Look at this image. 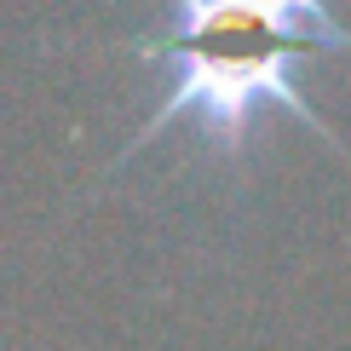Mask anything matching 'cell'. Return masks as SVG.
Returning <instances> with one entry per match:
<instances>
[{"instance_id":"obj_1","label":"cell","mask_w":351,"mask_h":351,"mask_svg":"<svg viewBox=\"0 0 351 351\" xmlns=\"http://www.w3.org/2000/svg\"><path fill=\"white\" fill-rule=\"evenodd\" d=\"M133 52L156 69H173V81L133 144L115 156V173L167 127H196L202 144L242 162L265 110H282L346 156V144L294 86V69L311 52H351V29L328 12V0H173V23L133 40Z\"/></svg>"}]
</instances>
